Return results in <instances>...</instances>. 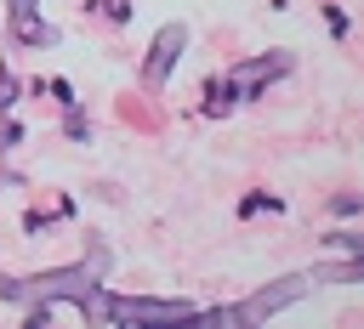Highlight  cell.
<instances>
[{"mask_svg": "<svg viewBox=\"0 0 364 329\" xmlns=\"http://www.w3.org/2000/svg\"><path fill=\"white\" fill-rule=\"evenodd\" d=\"M102 312L114 323H182L193 318L188 301H148V295H131V301H102Z\"/></svg>", "mask_w": 364, "mask_h": 329, "instance_id": "obj_1", "label": "cell"}, {"mask_svg": "<svg viewBox=\"0 0 364 329\" xmlns=\"http://www.w3.org/2000/svg\"><path fill=\"white\" fill-rule=\"evenodd\" d=\"M182 45H188V28H182V23H165V28L154 34V45H148V62H142V79H148V85H165V74L176 68V57H182Z\"/></svg>", "mask_w": 364, "mask_h": 329, "instance_id": "obj_2", "label": "cell"}, {"mask_svg": "<svg viewBox=\"0 0 364 329\" xmlns=\"http://www.w3.org/2000/svg\"><path fill=\"white\" fill-rule=\"evenodd\" d=\"M301 289H307V278H284V284H273V289H256L245 306H233V323H262V318H273L279 306H290Z\"/></svg>", "mask_w": 364, "mask_h": 329, "instance_id": "obj_3", "label": "cell"}, {"mask_svg": "<svg viewBox=\"0 0 364 329\" xmlns=\"http://www.w3.org/2000/svg\"><path fill=\"white\" fill-rule=\"evenodd\" d=\"M284 68H290V57H284V51H267L262 62H250V68H233V85H250V91H256L262 79H279Z\"/></svg>", "mask_w": 364, "mask_h": 329, "instance_id": "obj_4", "label": "cell"}, {"mask_svg": "<svg viewBox=\"0 0 364 329\" xmlns=\"http://www.w3.org/2000/svg\"><path fill=\"white\" fill-rule=\"evenodd\" d=\"M11 34H17L23 45H51V40H57V28H51V23H40L34 11H11Z\"/></svg>", "mask_w": 364, "mask_h": 329, "instance_id": "obj_5", "label": "cell"}, {"mask_svg": "<svg viewBox=\"0 0 364 329\" xmlns=\"http://www.w3.org/2000/svg\"><path fill=\"white\" fill-rule=\"evenodd\" d=\"M233 96H239V85H233V79H228V85H222V79H210L205 108H210V113H228V108H233Z\"/></svg>", "mask_w": 364, "mask_h": 329, "instance_id": "obj_6", "label": "cell"}, {"mask_svg": "<svg viewBox=\"0 0 364 329\" xmlns=\"http://www.w3.org/2000/svg\"><path fill=\"white\" fill-rule=\"evenodd\" d=\"M262 210H279V199L273 193H250L245 199V216H262Z\"/></svg>", "mask_w": 364, "mask_h": 329, "instance_id": "obj_7", "label": "cell"}, {"mask_svg": "<svg viewBox=\"0 0 364 329\" xmlns=\"http://www.w3.org/2000/svg\"><path fill=\"white\" fill-rule=\"evenodd\" d=\"M97 11L114 17V23H125V17H131V0H97Z\"/></svg>", "mask_w": 364, "mask_h": 329, "instance_id": "obj_8", "label": "cell"}, {"mask_svg": "<svg viewBox=\"0 0 364 329\" xmlns=\"http://www.w3.org/2000/svg\"><path fill=\"white\" fill-rule=\"evenodd\" d=\"M11 96H17V79H11V74H0V113L11 108Z\"/></svg>", "mask_w": 364, "mask_h": 329, "instance_id": "obj_9", "label": "cell"}, {"mask_svg": "<svg viewBox=\"0 0 364 329\" xmlns=\"http://www.w3.org/2000/svg\"><path fill=\"white\" fill-rule=\"evenodd\" d=\"M6 6H11V11H34V0H6Z\"/></svg>", "mask_w": 364, "mask_h": 329, "instance_id": "obj_10", "label": "cell"}]
</instances>
